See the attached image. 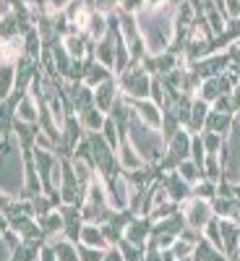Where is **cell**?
<instances>
[{"instance_id":"6da1fadb","label":"cell","mask_w":240,"mask_h":261,"mask_svg":"<svg viewBox=\"0 0 240 261\" xmlns=\"http://www.w3.org/2000/svg\"><path fill=\"white\" fill-rule=\"evenodd\" d=\"M139 34L144 39L146 55H162L172 45L175 34V6L159 3V6H144L136 13Z\"/></svg>"},{"instance_id":"7a4b0ae2","label":"cell","mask_w":240,"mask_h":261,"mask_svg":"<svg viewBox=\"0 0 240 261\" xmlns=\"http://www.w3.org/2000/svg\"><path fill=\"white\" fill-rule=\"evenodd\" d=\"M125 139L130 141V146L139 151V157L146 165H159V160L165 157V146L167 144L162 139V130L146 125L134 110H130V118L125 123Z\"/></svg>"},{"instance_id":"3957f363","label":"cell","mask_w":240,"mask_h":261,"mask_svg":"<svg viewBox=\"0 0 240 261\" xmlns=\"http://www.w3.org/2000/svg\"><path fill=\"white\" fill-rule=\"evenodd\" d=\"M0 193L8 199H24V149L13 134L0 151Z\"/></svg>"},{"instance_id":"277c9868","label":"cell","mask_w":240,"mask_h":261,"mask_svg":"<svg viewBox=\"0 0 240 261\" xmlns=\"http://www.w3.org/2000/svg\"><path fill=\"white\" fill-rule=\"evenodd\" d=\"M220 162H222V180H227L230 186H240V113H235L232 128L227 130L222 141Z\"/></svg>"},{"instance_id":"5b68a950","label":"cell","mask_w":240,"mask_h":261,"mask_svg":"<svg viewBox=\"0 0 240 261\" xmlns=\"http://www.w3.org/2000/svg\"><path fill=\"white\" fill-rule=\"evenodd\" d=\"M118 79V86H120V94L128 97V99H146L149 97V86H151V73L144 68L141 63H130V68Z\"/></svg>"},{"instance_id":"8992f818","label":"cell","mask_w":240,"mask_h":261,"mask_svg":"<svg viewBox=\"0 0 240 261\" xmlns=\"http://www.w3.org/2000/svg\"><path fill=\"white\" fill-rule=\"evenodd\" d=\"M191 157V134L185 128H180L175 136H172L170 141H167V146H165V157L159 160V165H154L157 167V172L162 175V172H170V170H175L183 160H188Z\"/></svg>"},{"instance_id":"52a82bcc","label":"cell","mask_w":240,"mask_h":261,"mask_svg":"<svg viewBox=\"0 0 240 261\" xmlns=\"http://www.w3.org/2000/svg\"><path fill=\"white\" fill-rule=\"evenodd\" d=\"M237 86V76L227 68L225 73H220V76H211V79H204L201 81V86L196 89V99H201V102H206V105H211L214 99H220L222 94H230L232 89Z\"/></svg>"},{"instance_id":"ba28073f","label":"cell","mask_w":240,"mask_h":261,"mask_svg":"<svg viewBox=\"0 0 240 261\" xmlns=\"http://www.w3.org/2000/svg\"><path fill=\"white\" fill-rule=\"evenodd\" d=\"M180 212L185 217V225L204 232V227L214 220V212H211V201H204V199H196V196H191V199L185 204H180Z\"/></svg>"},{"instance_id":"9c48e42d","label":"cell","mask_w":240,"mask_h":261,"mask_svg":"<svg viewBox=\"0 0 240 261\" xmlns=\"http://www.w3.org/2000/svg\"><path fill=\"white\" fill-rule=\"evenodd\" d=\"M188 68L204 81V79H211V76L225 73V71L230 68V55H227V53H214V55H206V58H201V60L191 63Z\"/></svg>"},{"instance_id":"30bf717a","label":"cell","mask_w":240,"mask_h":261,"mask_svg":"<svg viewBox=\"0 0 240 261\" xmlns=\"http://www.w3.org/2000/svg\"><path fill=\"white\" fill-rule=\"evenodd\" d=\"M162 186H165V191H167V196H170V201H175V204H185L188 199H191V183H185L180 175H178V170H170V172H162V175L157 178Z\"/></svg>"},{"instance_id":"8fae6325","label":"cell","mask_w":240,"mask_h":261,"mask_svg":"<svg viewBox=\"0 0 240 261\" xmlns=\"http://www.w3.org/2000/svg\"><path fill=\"white\" fill-rule=\"evenodd\" d=\"M58 212L63 214V235L68 241L78 243V235L84 227V217H81V206L78 204H60Z\"/></svg>"},{"instance_id":"7c38bea8","label":"cell","mask_w":240,"mask_h":261,"mask_svg":"<svg viewBox=\"0 0 240 261\" xmlns=\"http://www.w3.org/2000/svg\"><path fill=\"white\" fill-rule=\"evenodd\" d=\"M141 65L151 73V76H167L170 71H175L178 65H180V55H175V53H162V55H144V60H141Z\"/></svg>"},{"instance_id":"4fadbf2b","label":"cell","mask_w":240,"mask_h":261,"mask_svg":"<svg viewBox=\"0 0 240 261\" xmlns=\"http://www.w3.org/2000/svg\"><path fill=\"white\" fill-rule=\"evenodd\" d=\"M220 222V238H222V253L232 261L240 246V225L237 220H217Z\"/></svg>"},{"instance_id":"5bb4252c","label":"cell","mask_w":240,"mask_h":261,"mask_svg":"<svg viewBox=\"0 0 240 261\" xmlns=\"http://www.w3.org/2000/svg\"><path fill=\"white\" fill-rule=\"evenodd\" d=\"M118 97H120L118 79H110V81L99 84L97 89H94V107H97V110H102L104 115H110V110H113V105H115Z\"/></svg>"},{"instance_id":"9a60e30c","label":"cell","mask_w":240,"mask_h":261,"mask_svg":"<svg viewBox=\"0 0 240 261\" xmlns=\"http://www.w3.org/2000/svg\"><path fill=\"white\" fill-rule=\"evenodd\" d=\"M110 79H115V73H113L110 68H104V65L97 63L94 58H86V60H84V76H81V81L89 86V89H97L99 84L110 81Z\"/></svg>"},{"instance_id":"2e32d148","label":"cell","mask_w":240,"mask_h":261,"mask_svg":"<svg viewBox=\"0 0 240 261\" xmlns=\"http://www.w3.org/2000/svg\"><path fill=\"white\" fill-rule=\"evenodd\" d=\"M151 225H154V222H151L149 217H134V220L128 222V227H125L123 241L146 248V241H149V235H151Z\"/></svg>"},{"instance_id":"e0dca14e","label":"cell","mask_w":240,"mask_h":261,"mask_svg":"<svg viewBox=\"0 0 240 261\" xmlns=\"http://www.w3.org/2000/svg\"><path fill=\"white\" fill-rule=\"evenodd\" d=\"M130 102V110H134L146 125H151V128H162V110L151 102L149 97L146 99H128Z\"/></svg>"},{"instance_id":"ac0fdd59","label":"cell","mask_w":240,"mask_h":261,"mask_svg":"<svg viewBox=\"0 0 240 261\" xmlns=\"http://www.w3.org/2000/svg\"><path fill=\"white\" fill-rule=\"evenodd\" d=\"M209 113H211V105H206V102L193 97L191 115H188V123H185V130H188L191 136H196V134H201V130H204V123H206V115Z\"/></svg>"},{"instance_id":"d6986e66","label":"cell","mask_w":240,"mask_h":261,"mask_svg":"<svg viewBox=\"0 0 240 261\" xmlns=\"http://www.w3.org/2000/svg\"><path fill=\"white\" fill-rule=\"evenodd\" d=\"M211 212H214L217 220H237L240 217V201L235 196H214Z\"/></svg>"},{"instance_id":"ffe728a7","label":"cell","mask_w":240,"mask_h":261,"mask_svg":"<svg viewBox=\"0 0 240 261\" xmlns=\"http://www.w3.org/2000/svg\"><path fill=\"white\" fill-rule=\"evenodd\" d=\"M118 162H120V170L123 172H134V170H139V167H144L146 162L139 157V151L130 146V141L123 136L120 139V146H118Z\"/></svg>"},{"instance_id":"44dd1931","label":"cell","mask_w":240,"mask_h":261,"mask_svg":"<svg viewBox=\"0 0 240 261\" xmlns=\"http://www.w3.org/2000/svg\"><path fill=\"white\" fill-rule=\"evenodd\" d=\"M94 60L102 63L110 71L115 68V37H113V32H107V37H102L94 45Z\"/></svg>"},{"instance_id":"7402d4cb","label":"cell","mask_w":240,"mask_h":261,"mask_svg":"<svg viewBox=\"0 0 240 261\" xmlns=\"http://www.w3.org/2000/svg\"><path fill=\"white\" fill-rule=\"evenodd\" d=\"M78 243L92 246V248H102V251L110 248V243H107V238H104L102 227H99V225H94V222H84L81 235H78Z\"/></svg>"},{"instance_id":"603a6c76","label":"cell","mask_w":240,"mask_h":261,"mask_svg":"<svg viewBox=\"0 0 240 261\" xmlns=\"http://www.w3.org/2000/svg\"><path fill=\"white\" fill-rule=\"evenodd\" d=\"M37 222H39V230H42V235H45V241H52V238L63 235V214L58 209L47 212L45 217H39Z\"/></svg>"},{"instance_id":"cb8c5ba5","label":"cell","mask_w":240,"mask_h":261,"mask_svg":"<svg viewBox=\"0 0 240 261\" xmlns=\"http://www.w3.org/2000/svg\"><path fill=\"white\" fill-rule=\"evenodd\" d=\"M16 120H24V123L39 125V105H37V99H34L29 92L21 97L18 105H16Z\"/></svg>"},{"instance_id":"d4e9b609","label":"cell","mask_w":240,"mask_h":261,"mask_svg":"<svg viewBox=\"0 0 240 261\" xmlns=\"http://www.w3.org/2000/svg\"><path fill=\"white\" fill-rule=\"evenodd\" d=\"M47 243L52 246V251H55V258H58V261H78V243L68 241L65 235L52 238V241H47Z\"/></svg>"},{"instance_id":"484cf974","label":"cell","mask_w":240,"mask_h":261,"mask_svg":"<svg viewBox=\"0 0 240 261\" xmlns=\"http://www.w3.org/2000/svg\"><path fill=\"white\" fill-rule=\"evenodd\" d=\"M107 32H110V24H107V13H99V11H92V18H89V24H86V29H84V34L89 37L94 45L102 39V37H107Z\"/></svg>"},{"instance_id":"4316f807","label":"cell","mask_w":240,"mask_h":261,"mask_svg":"<svg viewBox=\"0 0 240 261\" xmlns=\"http://www.w3.org/2000/svg\"><path fill=\"white\" fill-rule=\"evenodd\" d=\"M76 118H78V123H81V128L86 130V134H99L102 125H104V120H107V115H104L102 110H97V107H89L86 113H81V115H76Z\"/></svg>"},{"instance_id":"83f0119b","label":"cell","mask_w":240,"mask_h":261,"mask_svg":"<svg viewBox=\"0 0 240 261\" xmlns=\"http://www.w3.org/2000/svg\"><path fill=\"white\" fill-rule=\"evenodd\" d=\"M232 118H235V115H225V113H217V110H211V113L206 115L204 130H211V134L227 136V130L232 128Z\"/></svg>"},{"instance_id":"f1b7e54d","label":"cell","mask_w":240,"mask_h":261,"mask_svg":"<svg viewBox=\"0 0 240 261\" xmlns=\"http://www.w3.org/2000/svg\"><path fill=\"white\" fill-rule=\"evenodd\" d=\"M16 89V65L3 63L0 65V102H6Z\"/></svg>"},{"instance_id":"f546056e","label":"cell","mask_w":240,"mask_h":261,"mask_svg":"<svg viewBox=\"0 0 240 261\" xmlns=\"http://www.w3.org/2000/svg\"><path fill=\"white\" fill-rule=\"evenodd\" d=\"M45 246V241H21L16 248H13V261H37L39 258V251Z\"/></svg>"},{"instance_id":"4dcf8cb0","label":"cell","mask_w":240,"mask_h":261,"mask_svg":"<svg viewBox=\"0 0 240 261\" xmlns=\"http://www.w3.org/2000/svg\"><path fill=\"white\" fill-rule=\"evenodd\" d=\"M193 258L196 261H230L222 251H217L211 243H206L204 241V238H201V241L199 243H196V251H193Z\"/></svg>"},{"instance_id":"1f68e13d","label":"cell","mask_w":240,"mask_h":261,"mask_svg":"<svg viewBox=\"0 0 240 261\" xmlns=\"http://www.w3.org/2000/svg\"><path fill=\"white\" fill-rule=\"evenodd\" d=\"M175 170H178V175H180L185 183H191V186H193V183H199V180L204 178V170H201L199 165H196L191 157H188V160H183Z\"/></svg>"},{"instance_id":"d6a6232c","label":"cell","mask_w":240,"mask_h":261,"mask_svg":"<svg viewBox=\"0 0 240 261\" xmlns=\"http://www.w3.org/2000/svg\"><path fill=\"white\" fill-rule=\"evenodd\" d=\"M201 170H204V178H206V180L220 183V180H222V162H220V154H206Z\"/></svg>"},{"instance_id":"836d02e7","label":"cell","mask_w":240,"mask_h":261,"mask_svg":"<svg viewBox=\"0 0 240 261\" xmlns=\"http://www.w3.org/2000/svg\"><path fill=\"white\" fill-rule=\"evenodd\" d=\"M99 134H102V139H104L107 144L118 151V146H120V128H118V123H115L110 115H107V120H104V125H102Z\"/></svg>"},{"instance_id":"e575fe53","label":"cell","mask_w":240,"mask_h":261,"mask_svg":"<svg viewBox=\"0 0 240 261\" xmlns=\"http://www.w3.org/2000/svg\"><path fill=\"white\" fill-rule=\"evenodd\" d=\"M191 196H196V199H204V201H211L214 196H217V183H211V180L201 178L199 183H193Z\"/></svg>"},{"instance_id":"d590c367","label":"cell","mask_w":240,"mask_h":261,"mask_svg":"<svg viewBox=\"0 0 240 261\" xmlns=\"http://www.w3.org/2000/svg\"><path fill=\"white\" fill-rule=\"evenodd\" d=\"M201 144H204V151L206 154H220L222 151V141H225V136H220V134H211V130H201Z\"/></svg>"},{"instance_id":"8d00e7d4","label":"cell","mask_w":240,"mask_h":261,"mask_svg":"<svg viewBox=\"0 0 240 261\" xmlns=\"http://www.w3.org/2000/svg\"><path fill=\"white\" fill-rule=\"evenodd\" d=\"M115 248L120 251L123 261H144V253H146L144 246H134V243H128V241H120Z\"/></svg>"},{"instance_id":"74e56055","label":"cell","mask_w":240,"mask_h":261,"mask_svg":"<svg viewBox=\"0 0 240 261\" xmlns=\"http://www.w3.org/2000/svg\"><path fill=\"white\" fill-rule=\"evenodd\" d=\"M180 209V204H175V201H167V204H159V206H154L149 212V220L151 222H159V220H165V217H170V214H175Z\"/></svg>"},{"instance_id":"f35d334b","label":"cell","mask_w":240,"mask_h":261,"mask_svg":"<svg viewBox=\"0 0 240 261\" xmlns=\"http://www.w3.org/2000/svg\"><path fill=\"white\" fill-rule=\"evenodd\" d=\"M172 253H175V258L180 261V258H191L193 256V251H196V246L193 243H188V241H183V238H175V243H172V248H170Z\"/></svg>"},{"instance_id":"ab89813d","label":"cell","mask_w":240,"mask_h":261,"mask_svg":"<svg viewBox=\"0 0 240 261\" xmlns=\"http://www.w3.org/2000/svg\"><path fill=\"white\" fill-rule=\"evenodd\" d=\"M104 253L107 251H102V248H92V246L78 243V261H102Z\"/></svg>"},{"instance_id":"60d3db41","label":"cell","mask_w":240,"mask_h":261,"mask_svg":"<svg viewBox=\"0 0 240 261\" xmlns=\"http://www.w3.org/2000/svg\"><path fill=\"white\" fill-rule=\"evenodd\" d=\"M204 157H206V151H204V144H201V136L196 134V136H191V160L196 162V165H204Z\"/></svg>"},{"instance_id":"b9f144b4","label":"cell","mask_w":240,"mask_h":261,"mask_svg":"<svg viewBox=\"0 0 240 261\" xmlns=\"http://www.w3.org/2000/svg\"><path fill=\"white\" fill-rule=\"evenodd\" d=\"M211 110L225 113V115H235V105H232V94H222L220 99L211 102Z\"/></svg>"},{"instance_id":"7bdbcfd3","label":"cell","mask_w":240,"mask_h":261,"mask_svg":"<svg viewBox=\"0 0 240 261\" xmlns=\"http://www.w3.org/2000/svg\"><path fill=\"white\" fill-rule=\"evenodd\" d=\"M144 6H146V0H120V6H118V8L125 11V13H134V16H136Z\"/></svg>"},{"instance_id":"ee69618b","label":"cell","mask_w":240,"mask_h":261,"mask_svg":"<svg viewBox=\"0 0 240 261\" xmlns=\"http://www.w3.org/2000/svg\"><path fill=\"white\" fill-rule=\"evenodd\" d=\"M225 13H227V18H237L240 16V0H225Z\"/></svg>"},{"instance_id":"f6af8a7d","label":"cell","mask_w":240,"mask_h":261,"mask_svg":"<svg viewBox=\"0 0 240 261\" xmlns=\"http://www.w3.org/2000/svg\"><path fill=\"white\" fill-rule=\"evenodd\" d=\"M37 261H58V258H55V251H52V246H50V243L42 246V251H39V258H37Z\"/></svg>"},{"instance_id":"bcb514c9","label":"cell","mask_w":240,"mask_h":261,"mask_svg":"<svg viewBox=\"0 0 240 261\" xmlns=\"http://www.w3.org/2000/svg\"><path fill=\"white\" fill-rule=\"evenodd\" d=\"M11 256H13V251L8 248V243L3 241V232H0V261H11Z\"/></svg>"},{"instance_id":"7dc6e473","label":"cell","mask_w":240,"mask_h":261,"mask_svg":"<svg viewBox=\"0 0 240 261\" xmlns=\"http://www.w3.org/2000/svg\"><path fill=\"white\" fill-rule=\"evenodd\" d=\"M102 261H123V256H120V251L113 246V248H107V253H104Z\"/></svg>"},{"instance_id":"c3c4849f","label":"cell","mask_w":240,"mask_h":261,"mask_svg":"<svg viewBox=\"0 0 240 261\" xmlns=\"http://www.w3.org/2000/svg\"><path fill=\"white\" fill-rule=\"evenodd\" d=\"M230 94H232V105H235V113H240V84L235 86V89H232Z\"/></svg>"},{"instance_id":"681fc988","label":"cell","mask_w":240,"mask_h":261,"mask_svg":"<svg viewBox=\"0 0 240 261\" xmlns=\"http://www.w3.org/2000/svg\"><path fill=\"white\" fill-rule=\"evenodd\" d=\"M162 261H178V258H175V253H172L170 248H165L162 251Z\"/></svg>"},{"instance_id":"f907efd6","label":"cell","mask_w":240,"mask_h":261,"mask_svg":"<svg viewBox=\"0 0 240 261\" xmlns=\"http://www.w3.org/2000/svg\"><path fill=\"white\" fill-rule=\"evenodd\" d=\"M3 63H8V58H6V50H3V42H0V65Z\"/></svg>"},{"instance_id":"816d5d0a","label":"cell","mask_w":240,"mask_h":261,"mask_svg":"<svg viewBox=\"0 0 240 261\" xmlns=\"http://www.w3.org/2000/svg\"><path fill=\"white\" fill-rule=\"evenodd\" d=\"M230 71L237 76V84H240V65H232V63H230Z\"/></svg>"},{"instance_id":"f5cc1de1","label":"cell","mask_w":240,"mask_h":261,"mask_svg":"<svg viewBox=\"0 0 240 261\" xmlns=\"http://www.w3.org/2000/svg\"><path fill=\"white\" fill-rule=\"evenodd\" d=\"M159 3H167V0H146V6H159Z\"/></svg>"},{"instance_id":"db71d44e","label":"cell","mask_w":240,"mask_h":261,"mask_svg":"<svg viewBox=\"0 0 240 261\" xmlns=\"http://www.w3.org/2000/svg\"><path fill=\"white\" fill-rule=\"evenodd\" d=\"M167 3H170V6H175V8H178V6H183V3H185V0H167Z\"/></svg>"},{"instance_id":"11a10c76","label":"cell","mask_w":240,"mask_h":261,"mask_svg":"<svg viewBox=\"0 0 240 261\" xmlns=\"http://www.w3.org/2000/svg\"><path fill=\"white\" fill-rule=\"evenodd\" d=\"M232 261H240V246H237V253H235V258Z\"/></svg>"},{"instance_id":"9f6ffc18","label":"cell","mask_w":240,"mask_h":261,"mask_svg":"<svg viewBox=\"0 0 240 261\" xmlns=\"http://www.w3.org/2000/svg\"><path fill=\"white\" fill-rule=\"evenodd\" d=\"M232 45H237V47H240V37H237V39H235V42H232Z\"/></svg>"},{"instance_id":"6f0895ef","label":"cell","mask_w":240,"mask_h":261,"mask_svg":"<svg viewBox=\"0 0 240 261\" xmlns=\"http://www.w3.org/2000/svg\"><path fill=\"white\" fill-rule=\"evenodd\" d=\"M180 261H196V258H193V256H191V258H180Z\"/></svg>"}]
</instances>
